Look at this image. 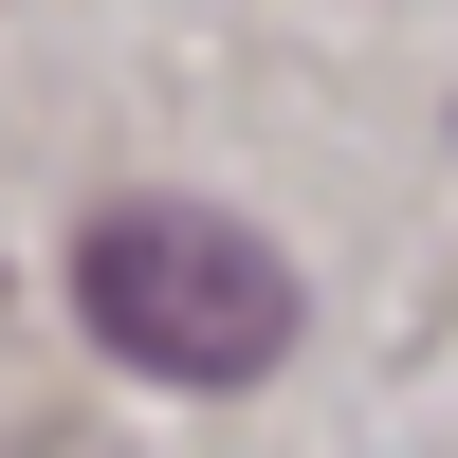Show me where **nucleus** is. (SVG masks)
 Here are the masks:
<instances>
[{"label": "nucleus", "instance_id": "obj_1", "mask_svg": "<svg viewBox=\"0 0 458 458\" xmlns=\"http://www.w3.org/2000/svg\"><path fill=\"white\" fill-rule=\"evenodd\" d=\"M73 312L147 386H257L293 349V257L257 220H220V202H110L73 239Z\"/></svg>", "mask_w": 458, "mask_h": 458}]
</instances>
